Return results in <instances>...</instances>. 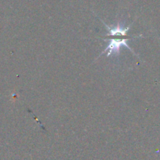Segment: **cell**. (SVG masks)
I'll list each match as a JSON object with an SVG mask.
<instances>
[{
    "mask_svg": "<svg viewBox=\"0 0 160 160\" xmlns=\"http://www.w3.org/2000/svg\"><path fill=\"white\" fill-rule=\"evenodd\" d=\"M130 38H122V39H116V38H111L109 39V43L108 45L107 46V48L101 52L100 56L104 53H107V56H110L111 55H119L120 52V48L122 46H125L128 48L130 51H131L132 52L134 53L133 50L129 46L128 44L126 43V42L128 40H130ZM135 54V53H134Z\"/></svg>",
    "mask_w": 160,
    "mask_h": 160,
    "instance_id": "1",
    "label": "cell"
},
{
    "mask_svg": "<svg viewBox=\"0 0 160 160\" xmlns=\"http://www.w3.org/2000/svg\"><path fill=\"white\" fill-rule=\"evenodd\" d=\"M101 22L104 23L105 28L108 29V34H106V36H116V35L126 36L127 32H128L129 30H130V26L126 27V28H124V27H122L120 23H118V24L116 25L115 27H114V28H111V27L108 26V24H106L103 20H101Z\"/></svg>",
    "mask_w": 160,
    "mask_h": 160,
    "instance_id": "2",
    "label": "cell"
}]
</instances>
